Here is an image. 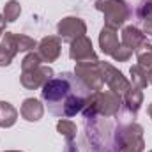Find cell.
Instances as JSON below:
<instances>
[{"label": "cell", "mask_w": 152, "mask_h": 152, "mask_svg": "<svg viewBox=\"0 0 152 152\" xmlns=\"http://www.w3.org/2000/svg\"><path fill=\"white\" fill-rule=\"evenodd\" d=\"M80 90H87L83 83L75 76V73H62L60 78H51L42 85L41 97L48 103V108L53 115H58V110L62 103L71 96V94H80V96H88ZM88 92V90H87ZM92 94V92H90Z\"/></svg>", "instance_id": "1"}, {"label": "cell", "mask_w": 152, "mask_h": 152, "mask_svg": "<svg viewBox=\"0 0 152 152\" xmlns=\"http://www.w3.org/2000/svg\"><path fill=\"white\" fill-rule=\"evenodd\" d=\"M120 106H122V96L112 90H97L87 96L81 113L85 118H96V117L112 118L118 113Z\"/></svg>", "instance_id": "2"}, {"label": "cell", "mask_w": 152, "mask_h": 152, "mask_svg": "<svg viewBox=\"0 0 152 152\" xmlns=\"http://www.w3.org/2000/svg\"><path fill=\"white\" fill-rule=\"evenodd\" d=\"M117 147L118 152H143V127L136 122L122 126L117 129Z\"/></svg>", "instance_id": "3"}, {"label": "cell", "mask_w": 152, "mask_h": 152, "mask_svg": "<svg viewBox=\"0 0 152 152\" xmlns=\"http://www.w3.org/2000/svg\"><path fill=\"white\" fill-rule=\"evenodd\" d=\"M96 9L104 14L106 27L118 28L129 20L131 11L124 0H96Z\"/></svg>", "instance_id": "4"}, {"label": "cell", "mask_w": 152, "mask_h": 152, "mask_svg": "<svg viewBox=\"0 0 152 152\" xmlns=\"http://www.w3.org/2000/svg\"><path fill=\"white\" fill-rule=\"evenodd\" d=\"M75 76L83 83V87L88 92L103 90L104 81H103V76H101V71H99V62H81V64H76Z\"/></svg>", "instance_id": "5"}, {"label": "cell", "mask_w": 152, "mask_h": 152, "mask_svg": "<svg viewBox=\"0 0 152 152\" xmlns=\"http://www.w3.org/2000/svg\"><path fill=\"white\" fill-rule=\"evenodd\" d=\"M99 71H101L104 85H108V88L112 92L122 96V97L127 94V90L131 88V81L122 75L118 69H115L113 66L108 64V62H99Z\"/></svg>", "instance_id": "6"}, {"label": "cell", "mask_w": 152, "mask_h": 152, "mask_svg": "<svg viewBox=\"0 0 152 152\" xmlns=\"http://www.w3.org/2000/svg\"><path fill=\"white\" fill-rule=\"evenodd\" d=\"M57 32H58V37L62 39V41H66V42L71 44L75 39H78V37H81V36L87 34V25H85V21L80 20V18L67 16V18H64V20L58 21Z\"/></svg>", "instance_id": "7"}, {"label": "cell", "mask_w": 152, "mask_h": 152, "mask_svg": "<svg viewBox=\"0 0 152 152\" xmlns=\"http://www.w3.org/2000/svg\"><path fill=\"white\" fill-rule=\"evenodd\" d=\"M69 57L73 60H76V64H81V62H99L97 55H96V51L92 48V41L87 36H81V37L75 39L69 44Z\"/></svg>", "instance_id": "8"}, {"label": "cell", "mask_w": 152, "mask_h": 152, "mask_svg": "<svg viewBox=\"0 0 152 152\" xmlns=\"http://www.w3.org/2000/svg\"><path fill=\"white\" fill-rule=\"evenodd\" d=\"M55 76L53 73V69L50 67V66H39L36 69H30V71H21V78H20V81H21V85L25 87V88H28V90H36V88H42V85L48 81V80H51Z\"/></svg>", "instance_id": "9"}, {"label": "cell", "mask_w": 152, "mask_h": 152, "mask_svg": "<svg viewBox=\"0 0 152 152\" xmlns=\"http://www.w3.org/2000/svg\"><path fill=\"white\" fill-rule=\"evenodd\" d=\"M60 51H62V41L57 36L42 37L37 42V53L42 62H55L60 57Z\"/></svg>", "instance_id": "10"}, {"label": "cell", "mask_w": 152, "mask_h": 152, "mask_svg": "<svg viewBox=\"0 0 152 152\" xmlns=\"http://www.w3.org/2000/svg\"><path fill=\"white\" fill-rule=\"evenodd\" d=\"M118 46H120V42H118L117 28H112V27L104 25L101 28V34H99V48H101V51L104 55H113Z\"/></svg>", "instance_id": "11"}, {"label": "cell", "mask_w": 152, "mask_h": 152, "mask_svg": "<svg viewBox=\"0 0 152 152\" xmlns=\"http://www.w3.org/2000/svg\"><path fill=\"white\" fill-rule=\"evenodd\" d=\"M143 42H147V36L143 34V30H140L138 27H124L122 30V44L131 50V51H136Z\"/></svg>", "instance_id": "12"}, {"label": "cell", "mask_w": 152, "mask_h": 152, "mask_svg": "<svg viewBox=\"0 0 152 152\" xmlns=\"http://www.w3.org/2000/svg\"><path fill=\"white\" fill-rule=\"evenodd\" d=\"M20 113H21V117L25 120H28V122H37V120L42 118V115H44V106L41 104L39 99L28 97V99L23 101V104L20 108Z\"/></svg>", "instance_id": "13"}, {"label": "cell", "mask_w": 152, "mask_h": 152, "mask_svg": "<svg viewBox=\"0 0 152 152\" xmlns=\"http://www.w3.org/2000/svg\"><path fill=\"white\" fill-rule=\"evenodd\" d=\"M85 99L87 96H80V94H71L60 106L58 117H75L76 113H81L83 106H85Z\"/></svg>", "instance_id": "14"}, {"label": "cell", "mask_w": 152, "mask_h": 152, "mask_svg": "<svg viewBox=\"0 0 152 152\" xmlns=\"http://www.w3.org/2000/svg\"><path fill=\"white\" fill-rule=\"evenodd\" d=\"M18 120V110L5 101H0V127H11Z\"/></svg>", "instance_id": "15"}, {"label": "cell", "mask_w": 152, "mask_h": 152, "mask_svg": "<svg viewBox=\"0 0 152 152\" xmlns=\"http://www.w3.org/2000/svg\"><path fill=\"white\" fill-rule=\"evenodd\" d=\"M122 101H124V104L127 106V110L131 112V113H138V110L142 108V103H143V92L140 90V88H129L127 90V94L122 97Z\"/></svg>", "instance_id": "16"}, {"label": "cell", "mask_w": 152, "mask_h": 152, "mask_svg": "<svg viewBox=\"0 0 152 152\" xmlns=\"http://www.w3.org/2000/svg\"><path fill=\"white\" fill-rule=\"evenodd\" d=\"M136 60H138V66L142 69L147 71V75L152 71V44L149 42H143L136 51Z\"/></svg>", "instance_id": "17"}, {"label": "cell", "mask_w": 152, "mask_h": 152, "mask_svg": "<svg viewBox=\"0 0 152 152\" xmlns=\"http://www.w3.org/2000/svg\"><path fill=\"white\" fill-rule=\"evenodd\" d=\"M129 73H131V83H133V87H134V88L143 90V88L149 85V75H147V71H145V69H142L138 64H136V66H133Z\"/></svg>", "instance_id": "18"}, {"label": "cell", "mask_w": 152, "mask_h": 152, "mask_svg": "<svg viewBox=\"0 0 152 152\" xmlns=\"http://www.w3.org/2000/svg\"><path fill=\"white\" fill-rule=\"evenodd\" d=\"M57 131L60 136L67 140V143H73L76 138V124L71 120H58L57 122Z\"/></svg>", "instance_id": "19"}, {"label": "cell", "mask_w": 152, "mask_h": 152, "mask_svg": "<svg viewBox=\"0 0 152 152\" xmlns=\"http://www.w3.org/2000/svg\"><path fill=\"white\" fill-rule=\"evenodd\" d=\"M20 14H21V5H20L18 0H9L4 5V18H5V21L12 23V21H16L20 18Z\"/></svg>", "instance_id": "20"}, {"label": "cell", "mask_w": 152, "mask_h": 152, "mask_svg": "<svg viewBox=\"0 0 152 152\" xmlns=\"http://www.w3.org/2000/svg\"><path fill=\"white\" fill-rule=\"evenodd\" d=\"M14 37H16V46H18V51H32V50L37 46V42H36L32 37H28V36H23V34H14Z\"/></svg>", "instance_id": "21"}, {"label": "cell", "mask_w": 152, "mask_h": 152, "mask_svg": "<svg viewBox=\"0 0 152 152\" xmlns=\"http://www.w3.org/2000/svg\"><path fill=\"white\" fill-rule=\"evenodd\" d=\"M41 57H39L37 51H30V53H27V57L23 58V62H21V71H30V69H36L41 66Z\"/></svg>", "instance_id": "22"}, {"label": "cell", "mask_w": 152, "mask_h": 152, "mask_svg": "<svg viewBox=\"0 0 152 152\" xmlns=\"http://www.w3.org/2000/svg\"><path fill=\"white\" fill-rule=\"evenodd\" d=\"M136 16H138L142 21H149V20H152V0L143 2V4L136 9Z\"/></svg>", "instance_id": "23"}, {"label": "cell", "mask_w": 152, "mask_h": 152, "mask_svg": "<svg viewBox=\"0 0 152 152\" xmlns=\"http://www.w3.org/2000/svg\"><path fill=\"white\" fill-rule=\"evenodd\" d=\"M131 55H133V51H131V50H127L124 44H120V46L117 48V51H115L112 57H113L117 62H126V60H129V58H131Z\"/></svg>", "instance_id": "24"}, {"label": "cell", "mask_w": 152, "mask_h": 152, "mask_svg": "<svg viewBox=\"0 0 152 152\" xmlns=\"http://www.w3.org/2000/svg\"><path fill=\"white\" fill-rule=\"evenodd\" d=\"M143 34L145 36H152V20L143 21Z\"/></svg>", "instance_id": "25"}, {"label": "cell", "mask_w": 152, "mask_h": 152, "mask_svg": "<svg viewBox=\"0 0 152 152\" xmlns=\"http://www.w3.org/2000/svg\"><path fill=\"white\" fill-rule=\"evenodd\" d=\"M5 23H7V21H5L4 14H0V36H2L4 32H5Z\"/></svg>", "instance_id": "26"}, {"label": "cell", "mask_w": 152, "mask_h": 152, "mask_svg": "<svg viewBox=\"0 0 152 152\" xmlns=\"http://www.w3.org/2000/svg\"><path fill=\"white\" fill-rule=\"evenodd\" d=\"M149 85H152V71L149 73Z\"/></svg>", "instance_id": "27"}, {"label": "cell", "mask_w": 152, "mask_h": 152, "mask_svg": "<svg viewBox=\"0 0 152 152\" xmlns=\"http://www.w3.org/2000/svg\"><path fill=\"white\" fill-rule=\"evenodd\" d=\"M149 115H151V118H152V103L149 104Z\"/></svg>", "instance_id": "28"}, {"label": "cell", "mask_w": 152, "mask_h": 152, "mask_svg": "<svg viewBox=\"0 0 152 152\" xmlns=\"http://www.w3.org/2000/svg\"><path fill=\"white\" fill-rule=\"evenodd\" d=\"M5 152H20V151H5Z\"/></svg>", "instance_id": "29"}, {"label": "cell", "mask_w": 152, "mask_h": 152, "mask_svg": "<svg viewBox=\"0 0 152 152\" xmlns=\"http://www.w3.org/2000/svg\"><path fill=\"white\" fill-rule=\"evenodd\" d=\"M151 152H152V151H151Z\"/></svg>", "instance_id": "30"}]
</instances>
